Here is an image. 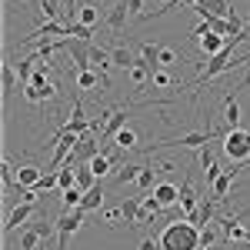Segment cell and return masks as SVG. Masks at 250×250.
<instances>
[{
  "label": "cell",
  "instance_id": "1",
  "mask_svg": "<svg viewBox=\"0 0 250 250\" xmlns=\"http://www.w3.org/2000/svg\"><path fill=\"white\" fill-rule=\"evenodd\" d=\"M157 240H160V250H200V227L190 224L187 217H177L160 230Z\"/></svg>",
  "mask_w": 250,
  "mask_h": 250
},
{
  "label": "cell",
  "instance_id": "2",
  "mask_svg": "<svg viewBox=\"0 0 250 250\" xmlns=\"http://www.w3.org/2000/svg\"><path fill=\"white\" fill-rule=\"evenodd\" d=\"M227 130H217V127H207V130H187V134H177V137H167V140H154L144 147V154H157L164 147H207L213 137H224Z\"/></svg>",
  "mask_w": 250,
  "mask_h": 250
},
{
  "label": "cell",
  "instance_id": "3",
  "mask_svg": "<svg viewBox=\"0 0 250 250\" xmlns=\"http://www.w3.org/2000/svg\"><path fill=\"white\" fill-rule=\"evenodd\" d=\"M220 147H224V154L230 157L233 164H240V167L250 160V144H247V130H244V127L227 130V134L220 137Z\"/></svg>",
  "mask_w": 250,
  "mask_h": 250
},
{
  "label": "cell",
  "instance_id": "4",
  "mask_svg": "<svg viewBox=\"0 0 250 250\" xmlns=\"http://www.w3.org/2000/svg\"><path fill=\"white\" fill-rule=\"evenodd\" d=\"M50 237H54V224L37 220V224H30L27 230L20 233V250H47Z\"/></svg>",
  "mask_w": 250,
  "mask_h": 250
},
{
  "label": "cell",
  "instance_id": "5",
  "mask_svg": "<svg viewBox=\"0 0 250 250\" xmlns=\"http://www.w3.org/2000/svg\"><path fill=\"white\" fill-rule=\"evenodd\" d=\"M87 213L80 210H63V217L57 220V250H67L70 247V237H74V230L80 227V220H83Z\"/></svg>",
  "mask_w": 250,
  "mask_h": 250
},
{
  "label": "cell",
  "instance_id": "6",
  "mask_svg": "<svg viewBox=\"0 0 250 250\" xmlns=\"http://www.w3.org/2000/svg\"><path fill=\"white\" fill-rule=\"evenodd\" d=\"M63 50L70 54V63L77 67V74H80V70H94V67H90V43H87V40L67 37V40H63Z\"/></svg>",
  "mask_w": 250,
  "mask_h": 250
},
{
  "label": "cell",
  "instance_id": "7",
  "mask_svg": "<svg viewBox=\"0 0 250 250\" xmlns=\"http://www.w3.org/2000/svg\"><path fill=\"white\" fill-rule=\"evenodd\" d=\"M34 213H37V200H23V204H14V210L7 213V224H3V237H10V233L17 230L20 224H27Z\"/></svg>",
  "mask_w": 250,
  "mask_h": 250
},
{
  "label": "cell",
  "instance_id": "8",
  "mask_svg": "<svg viewBox=\"0 0 250 250\" xmlns=\"http://www.w3.org/2000/svg\"><path fill=\"white\" fill-rule=\"evenodd\" d=\"M70 34V23H60V20H43L37 30H30L27 37H20V43H34V40H43V37H63L67 40Z\"/></svg>",
  "mask_w": 250,
  "mask_h": 250
},
{
  "label": "cell",
  "instance_id": "9",
  "mask_svg": "<svg viewBox=\"0 0 250 250\" xmlns=\"http://www.w3.org/2000/svg\"><path fill=\"white\" fill-rule=\"evenodd\" d=\"M107 124H104V130H100V144H107V140H114L124 127H127V104H120L117 110H107Z\"/></svg>",
  "mask_w": 250,
  "mask_h": 250
},
{
  "label": "cell",
  "instance_id": "10",
  "mask_svg": "<svg viewBox=\"0 0 250 250\" xmlns=\"http://www.w3.org/2000/svg\"><path fill=\"white\" fill-rule=\"evenodd\" d=\"M220 230H224V237L230 240V244H240V240H250L247 227L240 224V217H233V213H227V217H220Z\"/></svg>",
  "mask_w": 250,
  "mask_h": 250
},
{
  "label": "cell",
  "instance_id": "11",
  "mask_svg": "<svg viewBox=\"0 0 250 250\" xmlns=\"http://www.w3.org/2000/svg\"><path fill=\"white\" fill-rule=\"evenodd\" d=\"M193 10H207V14H213V17H224L230 20L233 17V7L227 3V0H187Z\"/></svg>",
  "mask_w": 250,
  "mask_h": 250
},
{
  "label": "cell",
  "instance_id": "12",
  "mask_svg": "<svg viewBox=\"0 0 250 250\" xmlns=\"http://www.w3.org/2000/svg\"><path fill=\"white\" fill-rule=\"evenodd\" d=\"M224 124H227V130L240 127V100H237V90L233 94H224Z\"/></svg>",
  "mask_w": 250,
  "mask_h": 250
},
{
  "label": "cell",
  "instance_id": "13",
  "mask_svg": "<svg viewBox=\"0 0 250 250\" xmlns=\"http://www.w3.org/2000/svg\"><path fill=\"white\" fill-rule=\"evenodd\" d=\"M180 207H184V217H187V220H193V213H197V207H200L197 190H193L190 180H184V184H180Z\"/></svg>",
  "mask_w": 250,
  "mask_h": 250
},
{
  "label": "cell",
  "instance_id": "14",
  "mask_svg": "<svg viewBox=\"0 0 250 250\" xmlns=\"http://www.w3.org/2000/svg\"><path fill=\"white\" fill-rule=\"evenodd\" d=\"M197 43H200L204 57L210 60V57H217V54L227 47V37H220V34H204V37H197Z\"/></svg>",
  "mask_w": 250,
  "mask_h": 250
},
{
  "label": "cell",
  "instance_id": "15",
  "mask_svg": "<svg viewBox=\"0 0 250 250\" xmlns=\"http://www.w3.org/2000/svg\"><path fill=\"white\" fill-rule=\"evenodd\" d=\"M200 167H204V177H207V184L213 187V180L220 177V167H217V160H213V150H210V144L207 147H200Z\"/></svg>",
  "mask_w": 250,
  "mask_h": 250
},
{
  "label": "cell",
  "instance_id": "16",
  "mask_svg": "<svg viewBox=\"0 0 250 250\" xmlns=\"http://www.w3.org/2000/svg\"><path fill=\"white\" fill-rule=\"evenodd\" d=\"M110 57H114V63H117V67H124V70H130V67H137V63H140V57H137L127 43H117L114 50H110Z\"/></svg>",
  "mask_w": 250,
  "mask_h": 250
},
{
  "label": "cell",
  "instance_id": "17",
  "mask_svg": "<svg viewBox=\"0 0 250 250\" xmlns=\"http://www.w3.org/2000/svg\"><path fill=\"white\" fill-rule=\"evenodd\" d=\"M154 197L160 200V207H173V204H180V187L177 184H157Z\"/></svg>",
  "mask_w": 250,
  "mask_h": 250
},
{
  "label": "cell",
  "instance_id": "18",
  "mask_svg": "<svg viewBox=\"0 0 250 250\" xmlns=\"http://www.w3.org/2000/svg\"><path fill=\"white\" fill-rule=\"evenodd\" d=\"M127 14H130V10H127V0L114 3V7H110V14H107V27H110L114 34H120V30H124V23H127Z\"/></svg>",
  "mask_w": 250,
  "mask_h": 250
},
{
  "label": "cell",
  "instance_id": "19",
  "mask_svg": "<svg viewBox=\"0 0 250 250\" xmlns=\"http://www.w3.org/2000/svg\"><path fill=\"white\" fill-rule=\"evenodd\" d=\"M140 63L154 74V70H160V47L157 43H140Z\"/></svg>",
  "mask_w": 250,
  "mask_h": 250
},
{
  "label": "cell",
  "instance_id": "20",
  "mask_svg": "<svg viewBox=\"0 0 250 250\" xmlns=\"http://www.w3.org/2000/svg\"><path fill=\"white\" fill-rule=\"evenodd\" d=\"M213 217H217V204H213V200H200V207H197V213H193L190 224H197V227L204 230V227L210 224Z\"/></svg>",
  "mask_w": 250,
  "mask_h": 250
},
{
  "label": "cell",
  "instance_id": "21",
  "mask_svg": "<svg viewBox=\"0 0 250 250\" xmlns=\"http://www.w3.org/2000/svg\"><path fill=\"white\" fill-rule=\"evenodd\" d=\"M0 74H3V100H10V97H14V90H17V67H14L10 60H3Z\"/></svg>",
  "mask_w": 250,
  "mask_h": 250
},
{
  "label": "cell",
  "instance_id": "22",
  "mask_svg": "<svg viewBox=\"0 0 250 250\" xmlns=\"http://www.w3.org/2000/svg\"><path fill=\"white\" fill-rule=\"evenodd\" d=\"M100 204H104V187H100V184H94L90 190L83 193V200H80V210H83V213H90V210H97Z\"/></svg>",
  "mask_w": 250,
  "mask_h": 250
},
{
  "label": "cell",
  "instance_id": "23",
  "mask_svg": "<svg viewBox=\"0 0 250 250\" xmlns=\"http://www.w3.org/2000/svg\"><path fill=\"white\" fill-rule=\"evenodd\" d=\"M140 210H144V207H140V197H127V200L120 204V217H124L127 224H137V220H140Z\"/></svg>",
  "mask_w": 250,
  "mask_h": 250
},
{
  "label": "cell",
  "instance_id": "24",
  "mask_svg": "<svg viewBox=\"0 0 250 250\" xmlns=\"http://www.w3.org/2000/svg\"><path fill=\"white\" fill-rule=\"evenodd\" d=\"M233 173L237 170H224L220 173V177H217V180H213V197H217V200H224V197H227V193H230V187H233Z\"/></svg>",
  "mask_w": 250,
  "mask_h": 250
},
{
  "label": "cell",
  "instance_id": "25",
  "mask_svg": "<svg viewBox=\"0 0 250 250\" xmlns=\"http://www.w3.org/2000/svg\"><path fill=\"white\" fill-rule=\"evenodd\" d=\"M97 20H100V10H97L94 3H83L77 10V20H70V23H83V27H97Z\"/></svg>",
  "mask_w": 250,
  "mask_h": 250
},
{
  "label": "cell",
  "instance_id": "26",
  "mask_svg": "<svg viewBox=\"0 0 250 250\" xmlns=\"http://www.w3.org/2000/svg\"><path fill=\"white\" fill-rule=\"evenodd\" d=\"M40 177H43V173H40L37 167H20L17 170V184L23 187V190H34V184H37Z\"/></svg>",
  "mask_w": 250,
  "mask_h": 250
},
{
  "label": "cell",
  "instance_id": "27",
  "mask_svg": "<svg viewBox=\"0 0 250 250\" xmlns=\"http://www.w3.org/2000/svg\"><path fill=\"white\" fill-rule=\"evenodd\" d=\"M87 167H90V170H94V177H97V180H104V177H107V173L114 170V164H110V157H107V154H97L94 160H90V164H87Z\"/></svg>",
  "mask_w": 250,
  "mask_h": 250
},
{
  "label": "cell",
  "instance_id": "28",
  "mask_svg": "<svg viewBox=\"0 0 250 250\" xmlns=\"http://www.w3.org/2000/svg\"><path fill=\"white\" fill-rule=\"evenodd\" d=\"M137 177H140V167L137 164H127V167H120L114 173V184L117 187H124V184H137Z\"/></svg>",
  "mask_w": 250,
  "mask_h": 250
},
{
  "label": "cell",
  "instance_id": "29",
  "mask_svg": "<svg viewBox=\"0 0 250 250\" xmlns=\"http://www.w3.org/2000/svg\"><path fill=\"white\" fill-rule=\"evenodd\" d=\"M97 83H104V77L97 70H80L77 74V90H94Z\"/></svg>",
  "mask_w": 250,
  "mask_h": 250
},
{
  "label": "cell",
  "instance_id": "30",
  "mask_svg": "<svg viewBox=\"0 0 250 250\" xmlns=\"http://www.w3.org/2000/svg\"><path fill=\"white\" fill-rule=\"evenodd\" d=\"M57 187H60V190L77 187V170H74V167H60V170H57Z\"/></svg>",
  "mask_w": 250,
  "mask_h": 250
},
{
  "label": "cell",
  "instance_id": "31",
  "mask_svg": "<svg viewBox=\"0 0 250 250\" xmlns=\"http://www.w3.org/2000/svg\"><path fill=\"white\" fill-rule=\"evenodd\" d=\"M114 144H117V147H124V150H134V147H137V130H134V127H124V130L114 137Z\"/></svg>",
  "mask_w": 250,
  "mask_h": 250
},
{
  "label": "cell",
  "instance_id": "32",
  "mask_svg": "<svg viewBox=\"0 0 250 250\" xmlns=\"http://www.w3.org/2000/svg\"><path fill=\"white\" fill-rule=\"evenodd\" d=\"M94 184H100V180L94 177V170H90L87 164H83V167H77V187H80V190L87 193L90 187H94Z\"/></svg>",
  "mask_w": 250,
  "mask_h": 250
},
{
  "label": "cell",
  "instance_id": "33",
  "mask_svg": "<svg viewBox=\"0 0 250 250\" xmlns=\"http://www.w3.org/2000/svg\"><path fill=\"white\" fill-rule=\"evenodd\" d=\"M60 197H63V210H77L80 200H83V190H80V187H70V190L60 193Z\"/></svg>",
  "mask_w": 250,
  "mask_h": 250
},
{
  "label": "cell",
  "instance_id": "34",
  "mask_svg": "<svg viewBox=\"0 0 250 250\" xmlns=\"http://www.w3.org/2000/svg\"><path fill=\"white\" fill-rule=\"evenodd\" d=\"M57 187V170H47L43 177H40L37 184H34V193H43V190H54Z\"/></svg>",
  "mask_w": 250,
  "mask_h": 250
},
{
  "label": "cell",
  "instance_id": "35",
  "mask_svg": "<svg viewBox=\"0 0 250 250\" xmlns=\"http://www.w3.org/2000/svg\"><path fill=\"white\" fill-rule=\"evenodd\" d=\"M154 167H140V177H137V187H140V190H150V187H157L154 184Z\"/></svg>",
  "mask_w": 250,
  "mask_h": 250
},
{
  "label": "cell",
  "instance_id": "36",
  "mask_svg": "<svg viewBox=\"0 0 250 250\" xmlns=\"http://www.w3.org/2000/svg\"><path fill=\"white\" fill-rule=\"evenodd\" d=\"M70 37H74V40H87V43H90V37H94V27H83V23H70Z\"/></svg>",
  "mask_w": 250,
  "mask_h": 250
},
{
  "label": "cell",
  "instance_id": "37",
  "mask_svg": "<svg viewBox=\"0 0 250 250\" xmlns=\"http://www.w3.org/2000/svg\"><path fill=\"white\" fill-rule=\"evenodd\" d=\"M140 207H144L147 213H154V217H157L160 210H164V207H160V200H157L154 193H150V197H140Z\"/></svg>",
  "mask_w": 250,
  "mask_h": 250
},
{
  "label": "cell",
  "instance_id": "38",
  "mask_svg": "<svg viewBox=\"0 0 250 250\" xmlns=\"http://www.w3.org/2000/svg\"><path fill=\"white\" fill-rule=\"evenodd\" d=\"M177 54H173L170 47H160V67H164V70H167V67H173V63H177ZM180 63H184V60H180Z\"/></svg>",
  "mask_w": 250,
  "mask_h": 250
},
{
  "label": "cell",
  "instance_id": "39",
  "mask_svg": "<svg viewBox=\"0 0 250 250\" xmlns=\"http://www.w3.org/2000/svg\"><path fill=\"white\" fill-rule=\"evenodd\" d=\"M147 77H150V70H147L144 63H137V67H130V80H134L137 87H140V83H144Z\"/></svg>",
  "mask_w": 250,
  "mask_h": 250
},
{
  "label": "cell",
  "instance_id": "40",
  "mask_svg": "<svg viewBox=\"0 0 250 250\" xmlns=\"http://www.w3.org/2000/svg\"><path fill=\"white\" fill-rule=\"evenodd\" d=\"M154 83H157V87H170L173 77L167 74V70H164V67H160V70H154Z\"/></svg>",
  "mask_w": 250,
  "mask_h": 250
},
{
  "label": "cell",
  "instance_id": "41",
  "mask_svg": "<svg viewBox=\"0 0 250 250\" xmlns=\"http://www.w3.org/2000/svg\"><path fill=\"white\" fill-rule=\"evenodd\" d=\"M140 250H160V240H150V237H144V240H140Z\"/></svg>",
  "mask_w": 250,
  "mask_h": 250
},
{
  "label": "cell",
  "instance_id": "42",
  "mask_svg": "<svg viewBox=\"0 0 250 250\" xmlns=\"http://www.w3.org/2000/svg\"><path fill=\"white\" fill-rule=\"evenodd\" d=\"M127 10L130 14H144V0H127Z\"/></svg>",
  "mask_w": 250,
  "mask_h": 250
},
{
  "label": "cell",
  "instance_id": "43",
  "mask_svg": "<svg viewBox=\"0 0 250 250\" xmlns=\"http://www.w3.org/2000/svg\"><path fill=\"white\" fill-rule=\"evenodd\" d=\"M104 217H107V224H117L120 220V210H104Z\"/></svg>",
  "mask_w": 250,
  "mask_h": 250
},
{
  "label": "cell",
  "instance_id": "44",
  "mask_svg": "<svg viewBox=\"0 0 250 250\" xmlns=\"http://www.w3.org/2000/svg\"><path fill=\"white\" fill-rule=\"evenodd\" d=\"M173 170H177L173 164H160V167H157V173H173Z\"/></svg>",
  "mask_w": 250,
  "mask_h": 250
},
{
  "label": "cell",
  "instance_id": "45",
  "mask_svg": "<svg viewBox=\"0 0 250 250\" xmlns=\"http://www.w3.org/2000/svg\"><path fill=\"white\" fill-rule=\"evenodd\" d=\"M244 130H247V144H250V127H244Z\"/></svg>",
  "mask_w": 250,
  "mask_h": 250
},
{
  "label": "cell",
  "instance_id": "46",
  "mask_svg": "<svg viewBox=\"0 0 250 250\" xmlns=\"http://www.w3.org/2000/svg\"><path fill=\"white\" fill-rule=\"evenodd\" d=\"M247 164H250V160H247ZM247 164H244V167H247Z\"/></svg>",
  "mask_w": 250,
  "mask_h": 250
}]
</instances>
